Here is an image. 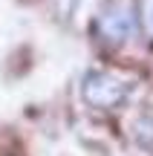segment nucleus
Segmentation results:
<instances>
[{
    "label": "nucleus",
    "instance_id": "obj_1",
    "mask_svg": "<svg viewBox=\"0 0 153 156\" xmlns=\"http://www.w3.org/2000/svg\"><path fill=\"white\" fill-rule=\"evenodd\" d=\"M92 32L104 46H121L136 32V12L127 0H104L96 15Z\"/></svg>",
    "mask_w": 153,
    "mask_h": 156
},
{
    "label": "nucleus",
    "instance_id": "obj_2",
    "mask_svg": "<svg viewBox=\"0 0 153 156\" xmlns=\"http://www.w3.org/2000/svg\"><path fill=\"white\" fill-rule=\"evenodd\" d=\"M130 87L107 69H90L81 81V98L96 110H113L127 98Z\"/></svg>",
    "mask_w": 153,
    "mask_h": 156
},
{
    "label": "nucleus",
    "instance_id": "obj_3",
    "mask_svg": "<svg viewBox=\"0 0 153 156\" xmlns=\"http://www.w3.org/2000/svg\"><path fill=\"white\" fill-rule=\"evenodd\" d=\"M130 136L144 153H153V110L136 113V119L130 122Z\"/></svg>",
    "mask_w": 153,
    "mask_h": 156
},
{
    "label": "nucleus",
    "instance_id": "obj_4",
    "mask_svg": "<svg viewBox=\"0 0 153 156\" xmlns=\"http://www.w3.org/2000/svg\"><path fill=\"white\" fill-rule=\"evenodd\" d=\"M139 23H142L144 38L153 44V0H139Z\"/></svg>",
    "mask_w": 153,
    "mask_h": 156
},
{
    "label": "nucleus",
    "instance_id": "obj_5",
    "mask_svg": "<svg viewBox=\"0 0 153 156\" xmlns=\"http://www.w3.org/2000/svg\"><path fill=\"white\" fill-rule=\"evenodd\" d=\"M78 3H81V0H55V15H58V20L69 23V20H72V15L78 12Z\"/></svg>",
    "mask_w": 153,
    "mask_h": 156
}]
</instances>
